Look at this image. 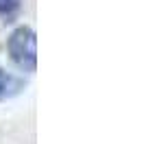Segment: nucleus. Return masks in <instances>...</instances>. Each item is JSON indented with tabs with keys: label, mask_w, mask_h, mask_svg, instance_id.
Segmentation results:
<instances>
[{
	"label": "nucleus",
	"mask_w": 146,
	"mask_h": 144,
	"mask_svg": "<svg viewBox=\"0 0 146 144\" xmlns=\"http://www.w3.org/2000/svg\"><path fill=\"white\" fill-rule=\"evenodd\" d=\"M22 9V0H0V15L5 20L13 18Z\"/></svg>",
	"instance_id": "7ed1b4c3"
},
{
	"label": "nucleus",
	"mask_w": 146,
	"mask_h": 144,
	"mask_svg": "<svg viewBox=\"0 0 146 144\" xmlns=\"http://www.w3.org/2000/svg\"><path fill=\"white\" fill-rule=\"evenodd\" d=\"M9 57L20 70L35 72L37 70V35L31 26H18L7 37Z\"/></svg>",
	"instance_id": "f257e3e1"
},
{
	"label": "nucleus",
	"mask_w": 146,
	"mask_h": 144,
	"mask_svg": "<svg viewBox=\"0 0 146 144\" xmlns=\"http://www.w3.org/2000/svg\"><path fill=\"white\" fill-rule=\"evenodd\" d=\"M26 87V81L24 79L15 77L11 72H5L0 68V101H9L13 96L22 94V90Z\"/></svg>",
	"instance_id": "f03ea898"
}]
</instances>
